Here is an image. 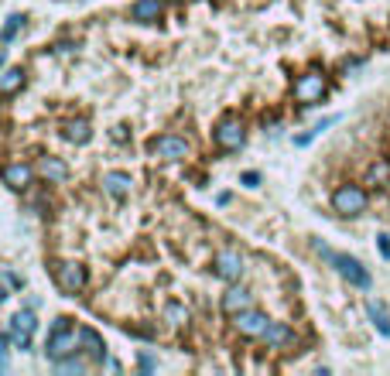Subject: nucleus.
I'll return each mask as SVG.
<instances>
[{"instance_id": "1", "label": "nucleus", "mask_w": 390, "mask_h": 376, "mask_svg": "<svg viewBox=\"0 0 390 376\" xmlns=\"http://www.w3.org/2000/svg\"><path fill=\"white\" fill-rule=\"evenodd\" d=\"M79 346H83V342H79V332L69 328V318H55V328H52V335H48V342H45V356H48L52 363H59V359L72 356Z\"/></svg>"}, {"instance_id": "2", "label": "nucleus", "mask_w": 390, "mask_h": 376, "mask_svg": "<svg viewBox=\"0 0 390 376\" xmlns=\"http://www.w3.org/2000/svg\"><path fill=\"white\" fill-rule=\"evenodd\" d=\"M332 209H336L339 216L353 219V216H360V212L367 209V191L360 185H339L332 191Z\"/></svg>"}, {"instance_id": "3", "label": "nucleus", "mask_w": 390, "mask_h": 376, "mask_svg": "<svg viewBox=\"0 0 390 376\" xmlns=\"http://www.w3.org/2000/svg\"><path fill=\"white\" fill-rule=\"evenodd\" d=\"M329 264L346 278V281L353 284V287H370L373 284V278H370V271L356 260V257H349V253H329Z\"/></svg>"}, {"instance_id": "4", "label": "nucleus", "mask_w": 390, "mask_h": 376, "mask_svg": "<svg viewBox=\"0 0 390 376\" xmlns=\"http://www.w3.org/2000/svg\"><path fill=\"white\" fill-rule=\"evenodd\" d=\"M151 151L165 161H185L189 158V140L178 137V134H161V137L151 140Z\"/></svg>"}, {"instance_id": "5", "label": "nucleus", "mask_w": 390, "mask_h": 376, "mask_svg": "<svg viewBox=\"0 0 390 376\" xmlns=\"http://www.w3.org/2000/svg\"><path fill=\"white\" fill-rule=\"evenodd\" d=\"M212 271H216L219 281H229V284L240 281L243 278V257L236 250H219L216 260H212Z\"/></svg>"}, {"instance_id": "6", "label": "nucleus", "mask_w": 390, "mask_h": 376, "mask_svg": "<svg viewBox=\"0 0 390 376\" xmlns=\"http://www.w3.org/2000/svg\"><path fill=\"white\" fill-rule=\"evenodd\" d=\"M55 281H59L62 291L76 294V291H83V287H86V267H83V264H76V260H65V264H59V267H55Z\"/></svg>"}, {"instance_id": "7", "label": "nucleus", "mask_w": 390, "mask_h": 376, "mask_svg": "<svg viewBox=\"0 0 390 376\" xmlns=\"http://www.w3.org/2000/svg\"><path fill=\"white\" fill-rule=\"evenodd\" d=\"M243 123L236 120V116H226L219 127H216V144L223 147V151H236V147H243Z\"/></svg>"}, {"instance_id": "8", "label": "nucleus", "mask_w": 390, "mask_h": 376, "mask_svg": "<svg viewBox=\"0 0 390 376\" xmlns=\"http://www.w3.org/2000/svg\"><path fill=\"white\" fill-rule=\"evenodd\" d=\"M233 325H236V332L240 335H264L267 332V325H271V318L264 315V311H254V308H247V311H240V315H233Z\"/></svg>"}, {"instance_id": "9", "label": "nucleus", "mask_w": 390, "mask_h": 376, "mask_svg": "<svg viewBox=\"0 0 390 376\" xmlns=\"http://www.w3.org/2000/svg\"><path fill=\"white\" fill-rule=\"evenodd\" d=\"M322 93H325V79L318 72H308L294 83V99L298 103H315V99H322Z\"/></svg>"}, {"instance_id": "10", "label": "nucleus", "mask_w": 390, "mask_h": 376, "mask_svg": "<svg viewBox=\"0 0 390 376\" xmlns=\"http://www.w3.org/2000/svg\"><path fill=\"white\" fill-rule=\"evenodd\" d=\"M0 178H3V185L7 188H14V191H21V188H28L31 185V168L28 165H3L0 168Z\"/></svg>"}, {"instance_id": "11", "label": "nucleus", "mask_w": 390, "mask_h": 376, "mask_svg": "<svg viewBox=\"0 0 390 376\" xmlns=\"http://www.w3.org/2000/svg\"><path fill=\"white\" fill-rule=\"evenodd\" d=\"M79 342H83V353L90 356V359H96V363H103L106 359V342L99 339V332L96 328H79Z\"/></svg>"}, {"instance_id": "12", "label": "nucleus", "mask_w": 390, "mask_h": 376, "mask_svg": "<svg viewBox=\"0 0 390 376\" xmlns=\"http://www.w3.org/2000/svg\"><path fill=\"white\" fill-rule=\"evenodd\" d=\"M38 171H41V178L52 182V185H62V182L69 178V165H65L62 158H41V161H38Z\"/></svg>"}, {"instance_id": "13", "label": "nucleus", "mask_w": 390, "mask_h": 376, "mask_svg": "<svg viewBox=\"0 0 390 376\" xmlns=\"http://www.w3.org/2000/svg\"><path fill=\"white\" fill-rule=\"evenodd\" d=\"M250 291L247 287H229L226 294H223V311L226 315H240V311H247L250 308Z\"/></svg>"}, {"instance_id": "14", "label": "nucleus", "mask_w": 390, "mask_h": 376, "mask_svg": "<svg viewBox=\"0 0 390 376\" xmlns=\"http://www.w3.org/2000/svg\"><path fill=\"white\" fill-rule=\"evenodd\" d=\"M260 339H264L271 349H285V346H291V342H294V332L285 325V322H271V325H267V332H264Z\"/></svg>"}, {"instance_id": "15", "label": "nucleus", "mask_w": 390, "mask_h": 376, "mask_svg": "<svg viewBox=\"0 0 390 376\" xmlns=\"http://www.w3.org/2000/svg\"><path fill=\"white\" fill-rule=\"evenodd\" d=\"M130 185H134V182H130L127 171H106V175H103V188H106L113 198H127V195H130Z\"/></svg>"}, {"instance_id": "16", "label": "nucleus", "mask_w": 390, "mask_h": 376, "mask_svg": "<svg viewBox=\"0 0 390 376\" xmlns=\"http://www.w3.org/2000/svg\"><path fill=\"white\" fill-rule=\"evenodd\" d=\"M161 10H165L161 0H137L130 14H134V21H141V24H154V21L161 17Z\"/></svg>"}, {"instance_id": "17", "label": "nucleus", "mask_w": 390, "mask_h": 376, "mask_svg": "<svg viewBox=\"0 0 390 376\" xmlns=\"http://www.w3.org/2000/svg\"><path fill=\"white\" fill-rule=\"evenodd\" d=\"M65 140H72V144H86L90 137H93V130H90V123L86 120H72V123H65Z\"/></svg>"}, {"instance_id": "18", "label": "nucleus", "mask_w": 390, "mask_h": 376, "mask_svg": "<svg viewBox=\"0 0 390 376\" xmlns=\"http://www.w3.org/2000/svg\"><path fill=\"white\" fill-rule=\"evenodd\" d=\"M21 86H24V69H7V72L0 76V93L3 96L17 93Z\"/></svg>"}, {"instance_id": "19", "label": "nucleus", "mask_w": 390, "mask_h": 376, "mask_svg": "<svg viewBox=\"0 0 390 376\" xmlns=\"http://www.w3.org/2000/svg\"><path fill=\"white\" fill-rule=\"evenodd\" d=\"M367 311H370V318H373L377 332H380V335H387V339H390V315L384 311V304H380V301H370V304H367Z\"/></svg>"}, {"instance_id": "20", "label": "nucleus", "mask_w": 390, "mask_h": 376, "mask_svg": "<svg viewBox=\"0 0 390 376\" xmlns=\"http://www.w3.org/2000/svg\"><path fill=\"white\" fill-rule=\"evenodd\" d=\"M83 370H86V359H83V356H76V353L55 363V373H62V376H79Z\"/></svg>"}, {"instance_id": "21", "label": "nucleus", "mask_w": 390, "mask_h": 376, "mask_svg": "<svg viewBox=\"0 0 390 376\" xmlns=\"http://www.w3.org/2000/svg\"><path fill=\"white\" fill-rule=\"evenodd\" d=\"M10 328H14V332H28V335H31V332L38 328V318H34V311H31V308H28V311H17V315L10 318Z\"/></svg>"}, {"instance_id": "22", "label": "nucleus", "mask_w": 390, "mask_h": 376, "mask_svg": "<svg viewBox=\"0 0 390 376\" xmlns=\"http://www.w3.org/2000/svg\"><path fill=\"white\" fill-rule=\"evenodd\" d=\"M21 28H24V14H10L7 24H3V31H0V41H14Z\"/></svg>"}, {"instance_id": "23", "label": "nucleus", "mask_w": 390, "mask_h": 376, "mask_svg": "<svg viewBox=\"0 0 390 376\" xmlns=\"http://www.w3.org/2000/svg\"><path fill=\"white\" fill-rule=\"evenodd\" d=\"M165 315H168V322H172V325H185V318H189V311H185L182 304H168V308H165Z\"/></svg>"}, {"instance_id": "24", "label": "nucleus", "mask_w": 390, "mask_h": 376, "mask_svg": "<svg viewBox=\"0 0 390 376\" xmlns=\"http://www.w3.org/2000/svg\"><path fill=\"white\" fill-rule=\"evenodd\" d=\"M7 335H10V342H14V349H28V346H31V335H28V332H14V328H10Z\"/></svg>"}, {"instance_id": "25", "label": "nucleus", "mask_w": 390, "mask_h": 376, "mask_svg": "<svg viewBox=\"0 0 390 376\" xmlns=\"http://www.w3.org/2000/svg\"><path fill=\"white\" fill-rule=\"evenodd\" d=\"M377 247H380V257H390V236H377Z\"/></svg>"}, {"instance_id": "26", "label": "nucleus", "mask_w": 390, "mask_h": 376, "mask_svg": "<svg viewBox=\"0 0 390 376\" xmlns=\"http://www.w3.org/2000/svg\"><path fill=\"white\" fill-rule=\"evenodd\" d=\"M257 182H260L257 171H247V175H243V185H257Z\"/></svg>"}, {"instance_id": "27", "label": "nucleus", "mask_w": 390, "mask_h": 376, "mask_svg": "<svg viewBox=\"0 0 390 376\" xmlns=\"http://www.w3.org/2000/svg\"><path fill=\"white\" fill-rule=\"evenodd\" d=\"M141 366H144V370H147V373H151V370H154V359H151V356H147V353H144V356H141Z\"/></svg>"}, {"instance_id": "28", "label": "nucleus", "mask_w": 390, "mask_h": 376, "mask_svg": "<svg viewBox=\"0 0 390 376\" xmlns=\"http://www.w3.org/2000/svg\"><path fill=\"white\" fill-rule=\"evenodd\" d=\"M3 297H7V294H3V291H0V304H3Z\"/></svg>"}]
</instances>
